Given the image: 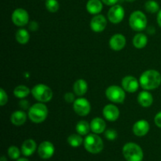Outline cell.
Segmentation results:
<instances>
[{
    "label": "cell",
    "mask_w": 161,
    "mask_h": 161,
    "mask_svg": "<svg viewBox=\"0 0 161 161\" xmlns=\"http://www.w3.org/2000/svg\"><path fill=\"white\" fill-rule=\"evenodd\" d=\"M140 86L146 91L157 89L161 83V75L157 70H147L143 72L139 79Z\"/></svg>",
    "instance_id": "1"
},
{
    "label": "cell",
    "mask_w": 161,
    "mask_h": 161,
    "mask_svg": "<svg viewBox=\"0 0 161 161\" xmlns=\"http://www.w3.org/2000/svg\"><path fill=\"white\" fill-rule=\"evenodd\" d=\"M48 115V108L44 104L36 103L30 107L28 109V118L36 124L42 123L47 119Z\"/></svg>",
    "instance_id": "2"
},
{
    "label": "cell",
    "mask_w": 161,
    "mask_h": 161,
    "mask_svg": "<svg viewBox=\"0 0 161 161\" xmlns=\"http://www.w3.org/2000/svg\"><path fill=\"white\" fill-rule=\"evenodd\" d=\"M123 154L127 161H142L143 151L138 145L128 142L123 148Z\"/></svg>",
    "instance_id": "3"
},
{
    "label": "cell",
    "mask_w": 161,
    "mask_h": 161,
    "mask_svg": "<svg viewBox=\"0 0 161 161\" xmlns=\"http://www.w3.org/2000/svg\"><path fill=\"white\" fill-rule=\"evenodd\" d=\"M83 144L86 150L93 154H97L102 152L104 147L103 141L96 134L88 135L85 138Z\"/></svg>",
    "instance_id": "4"
},
{
    "label": "cell",
    "mask_w": 161,
    "mask_h": 161,
    "mask_svg": "<svg viewBox=\"0 0 161 161\" xmlns=\"http://www.w3.org/2000/svg\"><path fill=\"white\" fill-rule=\"evenodd\" d=\"M31 94L35 99L40 102H48L53 97L52 90L45 84H37L31 90Z\"/></svg>",
    "instance_id": "5"
},
{
    "label": "cell",
    "mask_w": 161,
    "mask_h": 161,
    "mask_svg": "<svg viewBox=\"0 0 161 161\" xmlns=\"http://www.w3.org/2000/svg\"><path fill=\"white\" fill-rule=\"evenodd\" d=\"M130 28L137 31H143L147 25V18L142 11L136 10L132 13L129 18Z\"/></svg>",
    "instance_id": "6"
},
{
    "label": "cell",
    "mask_w": 161,
    "mask_h": 161,
    "mask_svg": "<svg viewBox=\"0 0 161 161\" xmlns=\"http://www.w3.org/2000/svg\"><path fill=\"white\" fill-rule=\"evenodd\" d=\"M107 98L114 103H123L125 100L126 94L124 88L119 87L116 85L108 86L105 91Z\"/></svg>",
    "instance_id": "7"
},
{
    "label": "cell",
    "mask_w": 161,
    "mask_h": 161,
    "mask_svg": "<svg viewBox=\"0 0 161 161\" xmlns=\"http://www.w3.org/2000/svg\"><path fill=\"white\" fill-rule=\"evenodd\" d=\"M73 109L79 116H85L90 113L91 104L84 97H80L73 102Z\"/></svg>",
    "instance_id": "8"
},
{
    "label": "cell",
    "mask_w": 161,
    "mask_h": 161,
    "mask_svg": "<svg viewBox=\"0 0 161 161\" xmlns=\"http://www.w3.org/2000/svg\"><path fill=\"white\" fill-rule=\"evenodd\" d=\"M29 16L28 12L22 8L16 9L12 14V21L18 27H23L28 23Z\"/></svg>",
    "instance_id": "9"
},
{
    "label": "cell",
    "mask_w": 161,
    "mask_h": 161,
    "mask_svg": "<svg viewBox=\"0 0 161 161\" xmlns=\"http://www.w3.org/2000/svg\"><path fill=\"white\" fill-rule=\"evenodd\" d=\"M125 12L123 6L120 5H114L112 6L108 12V18L110 22L113 24H119L124 19Z\"/></svg>",
    "instance_id": "10"
},
{
    "label": "cell",
    "mask_w": 161,
    "mask_h": 161,
    "mask_svg": "<svg viewBox=\"0 0 161 161\" xmlns=\"http://www.w3.org/2000/svg\"><path fill=\"white\" fill-rule=\"evenodd\" d=\"M38 153L42 159H50L54 153V146L50 142H42L38 147Z\"/></svg>",
    "instance_id": "11"
},
{
    "label": "cell",
    "mask_w": 161,
    "mask_h": 161,
    "mask_svg": "<svg viewBox=\"0 0 161 161\" xmlns=\"http://www.w3.org/2000/svg\"><path fill=\"white\" fill-rule=\"evenodd\" d=\"M107 26V20L103 15H96L91 19V28L94 32H102Z\"/></svg>",
    "instance_id": "12"
},
{
    "label": "cell",
    "mask_w": 161,
    "mask_h": 161,
    "mask_svg": "<svg viewBox=\"0 0 161 161\" xmlns=\"http://www.w3.org/2000/svg\"><path fill=\"white\" fill-rule=\"evenodd\" d=\"M139 84L140 83H138V80L131 75L124 77L122 80L123 88L124 89V91L129 93H134L138 91Z\"/></svg>",
    "instance_id": "13"
},
{
    "label": "cell",
    "mask_w": 161,
    "mask_h": 161,
    "mask_svg": "<svg viewBox=\"0 0 161 161\" xmlns=\"http://www.w3.org/2000/svg\"><path fill=\"white\" fill-rule=\"evenodd\" d=\"M103 116L108 121H116L119 116V110L116 105L112 104L107 105L103 108Z\"/></svg>",
    "instance_id": "14"
},
{
    "label": "cell",
    "mask_w": 161,
    "mask_h": 161,
    "mask_svg": "<svg viewBox=\"0 0 161 161\" xmlns=\"http://www.w3.org/2000/svg\"><path fill=\"white\" fill-rule=\"evenodd\" d=\"M126 45V39L122 34H116L111 37L109 40L110 48L116 51L123 50Z\"/></svg>",
    "instance_id": "15"
},
{
    "label": "cell",
    "mask_w": 161,
    "mask_h": 161,
    "mask_svg": "<svg viewBox=\"0 0 161 161\" xmlns=\"http://www.w3.org/2000/svg\"><path fill=\"white\" fill-rule=\"evenodd\" d=\"M149 124L145 119L138 120L134 124L133 132L136 136L142 137L147 135L149 130Z\"/></svg>",
    "instance_id": "16"
},
{
    "label": "cell",
    "mask_w": 161,
    "mask_h": 161,
    "mask_svg": "<svg viewBox=\"0 0 161 161\" xmlns=\"http://www.w3.org/2000/svg\"><path fill=\"white\" fill-rule=\"evenodd\" d=\"M27 115L22 110H17L11 114L10 121L14 125L21 126L26 122Z\"/></svg>",
    "instance_id": "17"
},
{
    "label": "cell",
    "mask_w": 161,
    "mask_h": 161,
    "mask_svg": "<svg viewBox=\"0 0 161 161\" xmlns=\"http://www.w3.org/2000/svg\"><path fill=\"white\" fill-rule=\"evenodd\" d=\"M36 143L32 139H27L23 142L21 146V152L25 157H29L32 155L36 150Z\"/></svg>",
    "instance_id": "18"
},
{
    "label": "cell",
    "mask_w": 161,
    "mask_h": 161,
    "mask_svg": "<svg viewBox=\"0 0 161 161\" xmlns=\"http://www.w3.org/2000/svg\"><path fill=\"white\" fill-rule=\"evenodd\" d=\"M138 102L142 107H149L153 102V95L147 91H142L138 95Z\"/></svg>",
    "instance_id": "19"
},
{
    "label": "cell",
    "mask_w": 161,
    "mask_h": 161,
    "mask_svg": "<svg viewBox=\"0 0 161 161\" xmlns=\"http://www.w3.org/2000/svg\"><path fill=\"white\" fill-rule=\"evenodd\" d=\"M106 128V124L104 119H101L99 117L94 118L92 119L91 123V130L94 134H101L103 133Z\"/></svg>",
    "instance_id": "20"
},
{
    "label": "cell",
    "mask_w": 161,
    "mask_h": 161,
    "mask_svg": "<svg viewBox=\"0 0 161 161\" xmlns=\"http://www.w3.org/2000/svg\"><path fill=\"white\" fill-rule=\"evenodd\" d=\"M88 90L87 83L83 79L77 80L74 83L73 85V91L75 95L77 96H83L86 93Z\"/></svg>",
    "instance_id": "21"
},
{
    "label": "cell",
    "mask_w": 161,
    "mask_h": 161,
    "mask_svg": "<svg viewBox=\"0 0 161 161\" xmlns=\"http://www.w3.org/2000/svg\"><path fill=\"white\" fill-rule=\"evenodd\" d=\"M86 10L91 14H98L102 10V0H89L86 3Z\"/></svg>",
    "instance_id": "22"
},
{
    "label": "cell",
    "mask_w": 161,
    "mask_h": 161,
    "mask_svg": "<svg viewBox=\"0 0 161 161\" xmlns=\"http://www.w3.org/2000/svg\"><path fill=\"white\" fill-rule=\"evenodd\" d=\"M148 42V39L146 35L142 33H138L135 35L133 39V44L136 48L142 49L146 46Z\"/></svg>",
    "instance_id": "23"
},
{
    "label": "cell",
    "mask_w": 161,
    "mask_h": 161,
    "mask_svg": "<svg viewBox=\"0 0 161 161\" xmlns=\"http://www.w3.org/2000/svg\"><path fill=\"white\" fill-rule=\"evenodd\" d=\"M30 39V35L27 30L21 28V29L17 30L16 32V39L17 42L20 44H26L28 43Z\"/></svg>",
    "instance_id": "24"
},
{
    "label": "cell",
    "mask_w": 161,
    "mask_h": 161,
    "mask_svg": "<svg viewBox=\"0 0 161 161\" xmlns=\"http://www.w3.org/2000/svg\"><path fill=\"white\" fill-rule=\"evenodd\" d=\"M75 130L79 135H86L91 130V124H88V122L85 120L80 121L75 126Z\"/></svg>",
    "instance_id": "25"
},
{
    "label": "cell",
    "mask_w": 161,
    "mask_h": 161,
    "mask_svg": "<svg viewBox=\"0 0 161 161\" xmlns=\"http://www.w3.org/2000/svg\"><path fill=\"white\" fill-rule=\"evenodd\" d=\"M14 94L17 98H25L30 94V89L25 85H20V86H17V87H15Z\"/></svg>",
    "instance_id": "26"
},
{
    "label": "cell",
    "mask_w": 161,
    "mask_h": 161,
    "mask_svg": "<svg viewBox=\"0 0 161 161\" xmlns=\"http://www.w3.org/2000/svg\"><path fill=\"white\" fill-rule=\"evenodd\" d=\"M68 143L72 147H79L82 145L83 140L82 138L80 135H75V134H72L68 138Z\"/></svg>",
    "instance_id": "27"
},
{
    "label": "cell",
    "mask_w": 161,
    "mask_h": 161,
    "mask_svg": "<svg viewBox=\"0 0 161 161\" xmlns=\"http://www.w3.org/2000/svg\"><path fill=\"white\" fill-rule=\"evenodd\" d=\"M145 9L147 12L151 13V14H155V13L160 11V6L154 0H149L145 4Z\"/></svg>",
    "instance_id": "28"
},
{
    "label": "cell",
    "mask_w": 161,
    "mask_h": 161,
    "mask_svg": "<svg viewBox=\"0 0 161 161\" xmlns=\"http://www.w3.org/2000/svg\"><path fill=\"white\" fill-rule=\"evenodd\" d=\"M46 8L50 13H56L59 9V3L57 0H47Z\"/></svg>",
    "instance_id": "29"
},
{
    "label": "cell",
    "mask_w": 161,
    "mask_h": 161,
    "mask_svg": "<svg viewBox=\"0 0 161 161\" xmlns=\"http://www.w3.org/2000/svg\"><path fill=\"white\" fill-rule=\"evenodd\" d=\"M20 150L17 146H12L8 149V155L12 160H17L20 157Z\"/></svg>",
    "instance_id": "30"
},
{
    "label": "cell",
    "mask_w": 161,
    "mask_h": 161,
    "mask_svg": "<svg viewBox=\"0 0 161 161\" xmlns=\"http://www.w3.org/2000/svg\"><path fill=\"white\" fill-rule=\"evenodd\" d=\"M105 136L107 139L113 141L117 138V132L114 129H108L105 131Z\"/></svg>",
    "instance_id": "31"
},
{
    "label": "cell",
    "mask_w": 161,
    "mask_h": 161,
    "mask_svg": "<svg viewBox=\"0 0 161 161\" xmlns=\"http://www.w3.org/2000/svg\"><path fill=\"white\" fill-rule=\"evenodd\" d=\"M8 102V96L6 91L3 89H0V105L1 106L6 105Z\"/></svg>",
    "instance_id": "32"
},
{
    "label": "cell",
    "mask_w": 161,
    "mask_h": 161,
    "mask_svg": "<svg viewBox=\"0 0 161 161\" xmlns=\"http://www.w3.org/2000/svg\"><path fill=\"white\" fill-rule=\"evenodd\" d=\"M64 100H65L66 102L68 103H72V102H74L75 101V94L72 92H67L64 96Z\"/></svg>",
    "instance_id": "33"
},
{
    "label": "cell",
    "mask_w": 161,
    "mask_h": 161,
    "mask_svg": "<svg viewBox=\"0 0 161 161\" xmlns=\"http://www.w3.org/2000/svg\"><path fill=\"white\" fill-rule=\"evenodd\" d=\"M19 106H20L23 110H26L28 109V108H30L29 102H28L27 100H25V99H23V98L19 102Z\"/></svg>",
    "instance_id": "34"
},
{
    "label": "cell",
    "mask_w": 161,
    "mask_h": 161,
    "mask_svg": "<svg viewBox=\"0 0 161 161\" xmlns=\"http://www.w3.org/2000/svg\"><path fill=\"white\" fill-rule=\"evenodd\" d=\"M154 122H155V124L157 126V127L161 128V111L159 112V113L155 116V118H154Z\"/></svg>",
    "instance_id": "35"
},
{
    "label": "cell",
    "mask_w": 161,
    "mask_h": 161,
    "mask_svg": "<svg viewBox=\"0 0 161 161\" xmlns=\"http://www.w3.org/2000/svg\"><path fill=\"white\" fill-rule=\"evenodd\" d=\"M119 0H102L103 3H105L107 6H114L119 2Z\"/></svg>",
    "instance_id": "36"
},
{
    "label": "cell",
    "mask_w": 161,
    "mask_h": 161,
    "mask_svg": "<svg viewBox=\"0 0 161 161\" xmlns=\"http://www.w3.org/2000/svg\"><path fill=\"white\" fill-rule=\"evenodd\" d=\"M38 28H39V25H38V23L36 21H31L30 22V25H29V29L31 30V31H36V30L38 29Z\"/></svg>",
    "instance_id": "37"
},
{
    "label": "cell",
    "mask_w": 161,
    "mask_h": 161,
    "mask_svg": "<svg viewBox=\"0 0 161 161\" xmlns=\"http://www.w3.org/2000/svg\"><path fill=\"white\" fill-rule=\"evenodd\" d=\"M157 23H158L159 26L161 28V9H160V11H159L158 14H157Z\"/></svg>",
    "instance_id": "38"
},
{
    "label": "cell",
    "mask_w": 161,
    "mask_h": 161,
    "mask_svg": "<svg viewBox=\"0 0 161 161\" xmlns=\"http://www.w3.org/2000/svg\"><path fill=\"white\" fill-rule=\"evenodd\" d=\"M17 161H29L28 160V159H25V158H20V159H18Z\"/></svg>",
    "instance_id": "39"
},
{
    "label": "cell",
    "mask_w": 161,
    "mask_h": 161,
    "mask_svg": "<svg viewBox=\"0 0 161 161\" xmlns=\"http://www.w3.org/2000/svg\"><path fill=\"white\" fill-rule=\"evenodd\" d=\"M0 161H6V159L5 158V157H2L0 159Z\"/></svg>",
    "instance_id": "40"
},
{
    "label": "cell",
    "mask_w": 161,
    "mask_h": 161,
    "mask_svg": "<svg viewBox=\"0 0 161 161\" xmlns=\"http://www.w3.org/2000/svg\"><path fill=\"white\" fill-rule=\"evenodd\" d=\"M123 1H126V2H128V3H132V2H135V0H123Z\"/></svg>",
    "instance_id": "41"
}]
</instances>
